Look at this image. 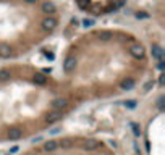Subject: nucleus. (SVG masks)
I'll return each instance as SVG.
<instances>
[{"label": "nucleus", "instance_id": "f257e3e1", "mask_svg": "<svg viewBox=\"0 0 165 155\" xmlns=\"http://www.w3.org/2000/svg\"><path fill=\"white\" fill-rule=\"evenodd\" d=\"M152 69L147 45L125 27H91L65 47L60 81L76 102L110 100L136 91Z\"/></svg>", "mask_w": 165, "mask_h": 155}, {"label": "nucleus", "instance_id": "f03ea898", "mask_svg": "<svg viewBox=\"0 0 165 155\" xmlns=\"http://www.w3.org/2000/svg\"><path fill=\"white\" fill-rule=\"evenodd\" d=\"M76 108L60 78L47 69L21 62L0 65V144L45 133Z\"/></svg>", "mask_w": 165, "mask_h": 155}, {"label": "nucleus", "instance_id": "7ed1b4c3", "mask_svg": "<svg viewBox=\"0 0 165 155\" xmlns=\"http://www.w3.org/2000/svg\"><path fill=\"white\" fill-rule=\"evenodd\" d=\"M57 0H0V65L44 45L62 27Z\"/></svg>", "mask_w": 165, "mask_h": 155}, {"label": "nucleus", "instance_id": "20e7f679", "mask_svg": "<svg viewBox=\"0 0 165 155\" xmlns=\"http://www.w3.org/2000/svg\"><path fill=\"white\" fill-rule=\"evenodd\" d=\"M74 3L87 16L102 18L120 11L126 5V0H74Z\"/></svg>", "mask_w": 165, "mask_h": 155}]
</instances>
